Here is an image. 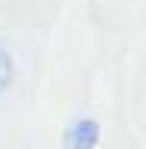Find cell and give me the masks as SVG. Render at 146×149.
<instances>
[{
  "label": "cell",
  "instance_id": "cell-2",
  "mask_svg": "<svg viewBox=\"0 0 146 149\" xmlns=\"http://www.w3.org/2000/svg\"><path fill=\"white\" fill-rule=\"evenodd\" d=\"M12 79H15V61H12V55L3 49V46H0V94L12 85Z\"/></svg>",
  "mask_w": 146,
  "mask_h": 149
},
{
  "label": "cell",
  "instance_id": "cell-1",
  "mask_svg": "<svg viewBox=\"0 0 146 149\" xmlns=\"http://www.w3.org/2000/svg\"><path fill=\"white\" fill-rule=\"evenodd\" d=\"M101 140V125L95 119H73L64 131V149H95Z\"/></svg>",
  "mask_w": 146,
  "mask_h": 149
}]
</instances>
